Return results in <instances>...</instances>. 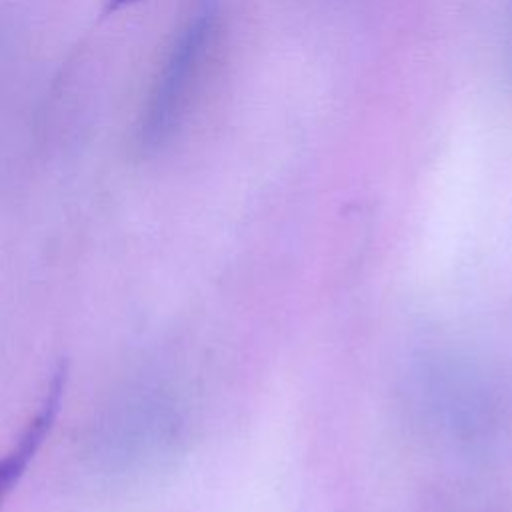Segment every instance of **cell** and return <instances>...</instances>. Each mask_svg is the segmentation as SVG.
<instances>
[{"label": "cell", "instance_id": "6da1fadb", "mask_svg": "<svg viewBox=\"0 0 512 512\" xmlns=\"http://www.w3.org/2000/svg\"><path fill=\"white\" fill-rule=\"evenodd\" d=\"M214 22L216 10L206 2L194 10L178 32L140 120L138 138L142 148L152 150L162 146L178 126L212 42Z\"/></svg>", "mask_w": 512, "mask_h": 512}, {"label": "cell", "instance_id": "7a4b0ae2", "mask_svg": "<svg viewBox=\"0 0 512 512\" xmlns=\"http://www.w3.org/2000/svg\"><path fill=\"white\" fill-rule=\"evenodd\" d=\"M66 382H68V366L62 362L52 372L48 386L44 390V396L40 400V406L28 418L26 426L22 428L14 444L8 448V452L0 456V508L6 502V498L12 494L20 478L26 474L28 466L44 446L46 438L50 436L62 406Z\"/></svg>", "mask_w": 512, "mask_h": 512}, {"label": "cell", "instance_id": "3957f363", "mask_svg": "<svg viewBox=\"0 0 512 512\" xmlns=\"http://www.w3.org/2000/svg\"><path fill=\"white\" fill-rule=\"evenodd\" d=\"M138 0H106V4H104V14H112V12H118V10H122V8H126V6H132V4H136Z\"/></svg>", "mask_w": 512, "mask_h": 512}]
</instances>
